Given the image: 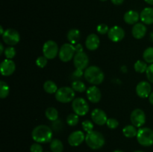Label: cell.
I'll return each instance as SVG.
<instances>
[{
    "mask_svg": "<svg viewBox=\"0 0 153 152\" xmlns=\"http://www.w3.org/2000/svg\"><path fill=\"white\" fill-rule=\"evenodd\" d=\"M53 132L49 126L45 125H37L31 132V137L36 142L44 144L50 142L52 140Z\"/></svg>",
    "mask_w": 153,
    "mask_h": 152,
    "instance_id": "obj_1",
    "label": "cell"
},
{
    "mask_svg": "<svg viewBox=\"0 0 153 152\" xmlns=\"http://www.w3.org/2000/svg\"><path fill=\"white\" fill-rule=\"evenodd\" d=\"M84 77L88 83L96 86L102 83L105 79V75L100 67L90 66L84 72Z\"/></svg>",
    "mask_w": 153,
    "mask_h": 152,
    "instance_id": "obj_2",
    "label": "cell"
},
{
    "mask_svg": "<svg viewBox=\"0 0 153 152\" xmlns=\"http://www.w3.org/2000/svg\"><path fill=\"white\" fill-rule=\"evenodd\" d=\"M85 142L90 148L99 150L104 146L105 139L101 133L97 131H92L87 133V135L85 136Z\"/></svg>",
    "mask_w": 153,
    "mask_h": 152,
    "instance_id": "obj_3",
    "label": "cell"
},
{
    "mask_svg": "<svg viewBox=\"0 0 153 152\" xmlns=\"http://www.w3.org/2000/svg\"><path fill=\"white\" fill-rule=\"evenodd\" d=\"M137 142L139 144L144 147L153 145V130L149 128H140L137 131Z\"/></svg>",
    "mask_w": 153,
    "mask_h": 152,
    "instance_id": "obj_4",
    "label": "cell"
},
{
    "mask_svg": "<svg viewBox=\"0 0 153 152\" xmlns=\"http://www.w3.org/2000/svg\"><path fill=\"white\" fill-rule=\"evenodd\" d=\"M75 91L70 86H62L55 93V98L61 103H69L75 99Z\"/></svg>",
    "mask_w": 153,
    "mask_h": 152,
    "instance_id": "obj_5",
    "label": "cell"
},
{
    "mask_svg": "<svg viewBox=\"0 0 153 152\" xmlns=\"http://www.w3.org/2000/svg\"><path fill=\"white\" fill-rule=\"evenodd\" d=\"M76 53L74 45L71 43H64L60 48L58 57L62 62H69L73 59Z\"/></svg>",
    "mask_w": 153,
    "mask_h": 152,
    "instance_id": "obj_6",
    "label": "cell"
},
{
    "mask_svg": "<svg viewBox=\"0 0 153 152\" xmlns=\"http://www.w3.org/2000/svg\"><path fill=\"white\" fill-rule=\"evenodd\" d=\"M72 108L78 116H83L89 111V104L85 98L79 97L72 101Z\"/></svg>",
    "mask_w": 153,
    "mask_h": 152,
    "instance_id": "obj_7",
    "label": "cell"
},
{
    "mask_svg": "<svg viewBox=\"0 0 153 152\" xmlns=\"http://www.w3.org/2000/svg\"><path fill=\"white\" fill-rule=\"evenodd\" d=\"M59 53L58 44L53 40H48L43 44V54L48 60H52Z\"/></svg>",
    "mask_w": 153,
    "mask_h": 152,
    "instance_id": "obj_8",
    "label": "cell"
},
{
    "mask_svg": "<svg viewBox=\"0 0 153 152\" xmlns=\"http://www.w3.org/2000/svg\"><path fill=\"white\" fill-rule=\"evenodd\" d=\"M1 36L4 43L10 46L16 45L20 40L19 32L13 28H8L5 30L4 33Z\"/></svg>",
    "mask_w": 153,
    "mask_h": 152,
    "instance_id": "obj_9",
    "label": "cell"
},
{
    "mask_svg": "<svg viewBox=\"0 0 153 152\" xmlns=\"http://www.w3.org/2000/svg\"><path fill=\"white\" fill-rule=\"evenodd\" d=\"M146 114L141 109H135L133 110L130 116L131 124L136 128H141L146 123Z\"/></svg>",
    "mask_w": 153,
    "mask_h": 152,
    "instance_id": "obj_10",
    "label": "cell"
},
{
    "mask_svg": "<svg viewBox=\"0 0 153 152\" xmlns=\"http://www.w3.org/2000/svg\"><path fill=\"white\" fill-rule=\"evenodd\" d=\"M73 64L76 69H86L89 64V58L85 52H77L73 58Z\"/></svg>",
    "mask_w": 153,
    "mask_h": 152,
    "instance_id": "obj_11",
    "label": "cell"
},
{
    "mask_svg": "<svg viewBox=\"0 0 153 152\" xmlns=\"http://www.w3.org/2000/svg\"><path fill=\"white\" fill-rule=\"evenodd\" d=\"M108 37L109 40H111L112 42L117 43V42L121 41L125 37V31L121 27L115 25L109 29Z\"/></svg>",
    "mask_w": 153,
    "mask_h": 152,
    "instance_id": "obj_12",
    "label": "cell"
},
{
    "mask_svg": "<svg viewBox=\"0 0 153 152\" xmlns=\"http://www.w3.org/2000/svg\"><path fill=\"white\" fill-rule=\"evenodd\" d=\"M151 92H152V87L149 82L143 80L137 83L136 86V93L140 98H147L149 96Z\"/></svg>",
    "mask_w": 153,
    "mask_h": 152,
    "instance_id": "obj_13",
    "label": "cell"
},
{
    "mask_svg": "<svg viewBox=\"0 0 153 152\" xmlns=\"http://www.w3.org/2000/svg\"><path fill=\"white\" fill-rule=\"evenodd\" d=\"M67 141L70 145L73 147H77L80 145L84 141H85V135L82 131H73L68 137Z\"/></svg>",
    "mask_w": 153,
    "mask_h": 152,
    "instance_id": "obj_14",
    "label": "cell"
},
{
    "mask_svg": "<svg viewBox=\"0 0 153 152\" xmlns=\"http://www.w3.org/2000/svg\"><path fill=\"white\" fill-rule=\"evenodd\" d=\"M91 119L97 125H104L107 122L108 116L104 110L97 108L94 109L91 113Z\"/></svg>",
    "mask_w": 153,
    "mask_h": 152,
    "instance_id": "obj_15",
    "label": "cell"
},
{
    "mask_svg": "<svg viewBox=\"0 0 153 152\" xmlns=\"http://www.w3.org/2000/svg\"><path fill=\"white\" fill-rule=\"evenodd\" d=\"M16 69V64L12 60L7 59L2 61L0 66V71L3 76H10Z\"/></svg>",
    "mask_w": 153,
    "mask_h": 152,
    "instance_id": "obj_16",
    "label": "cell"
},
{
    "mask_svg": "<svg viewBox=\"0 0 153 152\" xmlns=\"http://www.w3.org/2000/svg\"><path fill=\"white\" fill-rule=\"evenodd\" d=\"M87 97L91 102L98 103L102 98V92L97 86L94 85L87 89Z\"/></svg>",
    "mask_w": 153,
    "mask_h": 152,
    "instance_id": "obj_17",
    "label": "cell"
},
{
    "mask_svg": "<svg viewBox=\"0 0 153 152\" xmlns=\"http://www.w3.org/2000/svg\"><path fill=\"white\" fill-rule=\"evenodd\" d=\"M100 37L95 34H91L87 37L85 40V46L90 51H94L100 46Z\"/></svg>",
    "mask_w": 153,
    "mask_h": 152,
    "instance_id": "obj_18",
    "label": "cell"
},
{
    "mask_svg": "<svg viewBox=\"0 0 153 152\" xmlns=\"http://www.w3.org/2000/svg\"><path fill=\"white\" fill-rule=\"evenodd\" d=\"M146 31H147V29H146L145 24L141 23V22H137L133 26L132 29H131V34L134 38L140 40L146 35Z\"/></svg>",
    "mask_w": 153,
    "mask_h": 152,
    "instance_id": "obj_19",
    "label": "cell"
},
{
    "mask_svg": "<svg viewBox=\"0 0 153 152\" xmlns=\"http://www.w3.org/2000/svg\"><path fill=\"white\" fill-rule=\"evenodd\" d=\"M140 19L143 24L152 25L153 24V8L145 7L140 13Z\"/></svg>",
    "mask_w": 153,
    "mask_h": 152,
    "instance_id": "obj_20",
    "label": "cell"
},
{
    "mask_svg": "<svg viewBox=\"0 0 153 152\" xmlns=\"http://www.w3.org/2000/svg\"><path fill=\"white\" fill-rule=\"evenodd\" d=\"M139 19H140V14L138 12L134 10H128L126 13L124 14L123 19L126 23L128 25H135L138 22Z\"/></svg>",
    "mask_w": 153,
    "mask_h": 152,
    "instance_id": "obj_21",
    "label": "cell"
},
{
    "mask_svg": "<svg viewBox=\"0 0 153 152\" xmlns=\"http://www.w3.org/2000/svg\"><path fill=\"white\" fill-rule=\"evenodd\" d=\"M67 40L70 42V43L73 45H76L79 43V40L81 38V33L80 31L76 28H73V29L70 30L67 33Z\"/></svg>",
    "mask_w": 153,
    "mask_h": 152,
    "instance_id": "obj_22",
    "label": "cell"
},
{
    "mask_svg": "<svg viewBox=\"0 0 153 152\" xmlns=\"http://www.w3.org/2000/svg\"><path fill=\"white\" fill-rule=\"evenodd\" d=\"M137 130L135 126L133 125H128L124 127L123 129V134L127 138H133V137H137Z\"/></svg>",
    "mask_w": 153,
    "mask_h": 152,
    "instance_id": "obj_23",
    "label": "cell"
},
{
    "mask_svg": "<svg viewBox=\"0 0 153 152\" xmlns=\"http://www.w3.org/2000/svg\"><path fill=\"white\" fill-rule=\"evenodd\" d=\"M45 116L47 118V119H49V121H52V122H55V121L58 120V111L57 110V109H55V107H48L46 110L45 112Z\"/></svg>",
    "mask_w": 153,
    "mask_h": 152,
    "instance_id": "obj_24",
    "label": "cell"
},
{
    "mask_svg": "<svg viewBox=\"0 0 153 152\" xmlns=\"http://www.w3.org/2000/svg\"><path fill=\"white\" fill-rule=\"evenodd\" d=\"M50 149L52 152H62L64 151V145L60 139H52L50 142Z\"/></svg>",
    "mask_w": 153,
    "mask_h": 152,
    "instance_id": "obj_25",
    "label": "cell"
},
{
    "mask_svg": "<svg viewBox=\"0 0 153 152\" xmlns=\"http://www.w3.org/2000/svg\"><path fill=\"white\" fill-rule=\"evenodd\" d=\"M43 89L49 94H54L58 91V88L56 83L52 80H46L43 84Z\"/></svg>",
    "mask_w": 153,
    "mask_h": 152,
    "instance_id": "obj_26",
    "label": "cell"
},
{
    "mask_svg": "<svg viewBox=\"0 0 153 152\" xmlns=\"http://www.w3.org/2000/svg\"><path fill=\"white\" fill-rule=\"evenodd\" d=\"M134 70L138 73L146 72V69L148 68L147 63L143 61H137L134 63Z\"/></svg>",
    "mask_w": 153,
    "mask_h": 152,
    "instance_id": "obj_27",
    "label": "cell"
},
{
    "mask_svg": "<svg viewBox=\"0 0 153 152\" xmlns=\"http://www.w3.org/2000/svg\"><path fill=\"white\" fill-rule=\"evenodd\" d=\"M71 87L73 88V89L75 92H83L86 90V86H85V83L79 80H74V81L72 83Z\"/></svg>",
    "mask_w": 153,
    "mask_h": 152,
    "instance_id": "obj_28",
    "label": "cell"
},
{
    "mask_svg": "<svg viewBox=\"0 0 153 152\" xmlns=\"http://www.w3.org/2000/svg\"><path fill=\"white\" fill-rule=\"evenodd\" d=\"M143 58L147 63H153V47H148L145 49L143 54Z\"/></svg>",
    "mask_w": 153,
    "mask_h": 152,
    "instance_id": "obj_29",
    "label": "cell"
},
{
    "mask_svg": "<svg viewBox=\"0 0 153 152\" xmlns=\"http://www.w3.org/2000/svg\"><path fill=\"white\" fill-rule=\"evenodd\" d=\"M10 92V89H9L8 85L6 83V82L1 80L0 81V98H5L7 97Z\"/></svg>",
    "mask_w": 153,
    "mask_h": 152,
    "instance_id": "obj_30",
    "label": "cell"
},
{
    "mask_svg": "<svg viewBox=\"0 0 153 152\" xmlns=\"http://www.w3.org/2000/svg\"><path fill=\"white\" fill-rule=\"evenodd\" d=\"M79 116L76 113H70L67 116V123L70 126H76L78 123H79Z\"/></svg>",
    "mask_w": 153,
    "mask_h": 152,
    "instance_id": "obj_31",
    "label": "cell"
},
{
    "mask_svg": "<svg viewBox=\"0 0 153 152\" xmlns=\"http://www.w3.org/2000/svg\"><path fill=\"white\" fill-rule=\"evenodd\" d=\"M4 55L7 59L12 60V58H14L16 55V49L13 46H8L4 49Z\"/></svg>",
    "mask_w": 153,
    "mask_h": 152,
    "instance_id": "obj_32",
    "label": "cell"
},
{
    "mask_svg": "<svg viewBox=\"0 0 153 152\" xmlns=\"http://www.w3.org/2000/svg\"><path fill=\"white\" fill-rule=\"evenodd\" d=\"M82 126L84 131L87 133H89L91 131H94V123L90 120H85L84 122H82Z\"/></svg>",
    "mask_w": 153,
    "mask_h": 152,
    "instance_id": "obj_33",
    "label": "cell"
},
{
    "mask_svg": "<svg viewBox=\"0 0 153 152\" xmlns=\"http://www.w3.org/2000/svg\"><path fill=\"white\" fill-rule=\"evenodd\" d=\"M106 125H107L108 128L110 129H116L119 125V122L114 118H109L108 119Z\"/></svg>",
    "mask_w": 153,
    "mask_h": 152,
    "instance_id": "obj_34",
    "label": "cell"
},
{
    "mask_svg": "<svg viewBox=\"0 0 153 152\" xmlns=\"http://www.w3.org/2000/svg\"><path fill=\"white\" fill-rule=\"evenodd\" d=\"M48 62V59L45 56H40L36 60V65L40 68H44Z\"/></svg>",
    "mask_w": 153,
    "mask_h": 152,
    "instance_id": "obj_35",
    "label": "cell"
},
{
    "mask_svg": "<svg viewBox=\"0 0 153 152\" xmlns=\"http://www.w3.org/2000/svg\"><path fill=\"white\" fill-rule=\"evenodd\" d=\"M109 29H110V28H108V25H106V24H105V23L100 24V25L97 26V32L100 34H102V35H104V34H106L107 33H108Z\"/></svg>",
    "mask_w": 153,
    "mask_h": 152,
    "instance_id": "obj_36",
    "label": "cell"
},
{
    "mask_svg": "<svg viewBox=\"0 0 153 152\" xmlns=\"http://www.w3.org/2000/svg\"><path fill=\"white\" fill-rule=\"evenodd\" d=\"M146 77L150 83H153V63L148 66V68L146 71Z\"/></svg>",
    "mask_w": 153,
    "mask_h": 152,
    "instance_id": "obj_37",
    "label": "cell"
},
{
    "mask_svg": "<svg viewBox=\"0 0 153 152\" xmlns=\"http://www.w3.org/2000/svg\"><path fill=\"white\" fill-rule=\"evenodd\" d=\"M30 151L31 152H43V149L40 143L35 142L32 144L30 147Z\"/></svg>",
    "mask_w": 153,
    "mask_h": 152,
    "instance_id": "obj_38",
    "label": "cell"
},
{
    "mask_svg": "<svg viewBox=\"0 0 153 152\" xmlns=\"http://www.w3.org/2000/svg\"><path fill=\"white\" fill-rule=\"evenodd\" d=\"M74 46H75V49H76V53H77V52H84L83 46H82V45L80 44V43H77V44L74 45Z\"/></svg>",
    "mask_w": 153,
    "mask_h": 152,
    "instance_id": "obj_39",
    "label": "cell"
},
{
    "mask_svg": "<svg viewBox=\"0 0 153 152\" xmlns=\"http://www.w3.org/2000/svg\"><path fill=\"white\" fill-rule=\"evenodd\" d=\"M83 74H84L83 70L76 69V71L74 72V73H73V75H74L76 77H81Z\"/></svg>",
    "mask_w": 153,
    "mask_h": 152,
    "instance_id": "obj_40",
    "label": "cell"
},
{
    "mask_svg": "<svg viewBox=\"0 0 153 152\" xmlns=\"http://www.w3.org/2000/svg\"><path fill=\"white\" fill-rule=\"evenodd\" d=\"M111 1L115 5H120L124 2V0H111Z\"/></svg>",
    "mask_w": 153,
    "mask_h": 152,
    "instance_id": "obj_41",
    "label": "cell"
},
{
    "mask_svg": "<svg viewBox=\"0 0 153 152\" xmlns=\"http://www.w3.org/2000/svg\"><path fill=\"white\" fill-rule=\"evenodd\" d=\"M149 103H150L151 104H152V105H153V92H151V94L149 95Z\"/></svg>",
    "mask_w": 153,
    "mask_h": 152,
    "instance_id": "obj_42",
    "label": "cell"
},
{
    "mask_svg": "<svg viewBox=\"0 0 153 152\" xmlns=\"http://www.w3.org/2000/svg\"><path fill=\"white\" fill-rule=\"evenodd\" d=\"M0 49H1V51H0V55H2L4 54V46H3L2 43H0Z\"/></svg>",
    "mask_w": 153,
    "mask_h": 152,
    "instance_id": "obj_43",
    "label": "cell"
},
{
    "mask_svg": "<svg viewBox=\"0 0 153 152\" xmlns=\"http://www.w3.org/2000/svg\"><path fill=\"white\" fill-rule=\"evenodd\" d=\"M147 4H151V5H153V0H144Z\"/></svg>",
    "mask_w": 153,
    "mask_h": 152,
    "instance_id": "obj_44",
    "label": "cell"
},
{
    "mask_svg": "<svg viewBox=\"0 0 153 152\" xmlns=\"http://www.w3.org/2000/svg\"><path fill=\"white\" fill-rule=\"evenodd\" d=\"M0 31H1V35H2V34H4V30H3V28H2V26H1V27H0Z\"/></svg>",
    "mask_w": 153,
    "mask_h": 152,
    "instance_id": "obj_45",
    "label": "cell"
},
{
    "mask_svg": "<svg viewBox=\"0 0 153 152\" xmlns=\"http://www.w3.org/2000/svg\"><path fill=\"white\" fill-rule=\"evenodd\" d=\"M113 152H124V151H121V150H115V151H114Z\"/></svg>",
    "mask_w": 153,
    "mask_h": 152,
    "instance_id": "obj_46",
    "label": "cell"
},
{
    "mask_svg": "<svg viewBox=\"0 0 153 152\" xmlns=\"http://www.w3.org/2000/svg\"><path fill=\"white\" fill-rule=\"evenodd\" d=\"M134 152H143V151H135Z\"/></svg>",
    "mask_w": 153,
    "mask_h": 152,
    "instance_id": "obj_47",
    "label": "cell"
},
{
    "mask_svg": "<svg viewBox=\"0 0 153 152\" xmlns=\"http://www.w3.org/2000/svg\"><path fill=\"white\" fill-rule=\"evenodd\" d=\"M100 1H107V0H100Z\"/></svg>",
    "mask_w": 153,
    "mask_h": 152,
    "instance_id": "obj_48",
    "label": "cell"
}]
</instances>
